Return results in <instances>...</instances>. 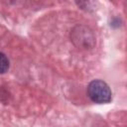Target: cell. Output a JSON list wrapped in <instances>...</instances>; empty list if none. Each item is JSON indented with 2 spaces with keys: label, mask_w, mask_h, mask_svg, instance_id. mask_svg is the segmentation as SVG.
Masks as SVG:
<instances>
[{
  "label": "cell",
  "mask_w": 127,
  "mask_h": 127,
  "mask_svg": "<svg viewBox=\"0 0 127 127\" xmlns=\"http://www.w3.org/2000/svg\"><path fill=\"white\" fill-rule=\"evenodd\" d=\"M8 68H9V61L3 53H0V74L5 73L8 70Z\"/></svg>",
  "instance_id": "obj_2"
},
{
  "label": "cell",
  "mask_w": 127,
  "mask_h": 127,
  "mask_svg": "<svg viewBox=\"0 0 127 127\" xmlns=\"http://www.w3.org/2000/svg\"><path fill=\"white\" fill-rule=\"evenodd\" d=\"M87 94L95 103H108L111 100L112 93L108 84L100 79L92 80L87 86Z\"/></svg>",
  "instance_id": "obj_1"
}]
</instances>
